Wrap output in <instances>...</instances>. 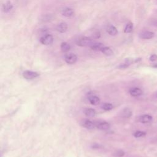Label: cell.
Here are the masks:
<instances>
[{"label": "cell", "instance_id": "6da1fadb", "mask_svg": "<svg viewBox=\"0 0 157 157\" xmlns=\"http://www.w3.org/2000/svg\"><path fill=\"white\" fill-rule=\"evenodd\" d=\"M94 43L93 39L87 37V36H82V37L78 38L76 41L77 45L81 47H90Z\"/></svg>", "mask_w": 157, "mask_h": 157}, {"label": "cell", "instance_id": "7a4b0ae2", "mask_svg": "<svg viewBox=\"0 0 157 157\" xmlns=\"http://www.w3.org/2000/svg\"><path fill=\"white\" fill-rule=\"evenodd\" d=\"M77 60V57L74 53H69L64 56V61L69 64H74Z\"/></svg>", "mask_w": 157, "mask_h": 157}, {"label": "cell", "instance_id": "3957f363", "mask_svg": "<svg viewBox=\"0 0 157 157\" xmlns=\"http://www.w3.org/2000/svg\"><path fill=\"white\" fill-rule=\"evenodd\" d=\"M38 72L32 71H25L22 74L23 77L28 80H32L39 76Z\"/></svg>", "mask_w": 157, "mask_h": 157}, {"label": "cell", "instance_id": "277c9868", "mask_svg": "<svg viewBox=\"0 0 157 157\" xmlns=\"http://www.w3.org/2000/svg\"><path fill=\"white\" fill-rule=\"evenodd\" d=\"M40 42L42 44L49 46L53 43V37L50 34L45 35L43 37H41L40 39Z\"/></svg>", "mask_w": 157, "mask_h": 157}, {"label": "cell", "instance_id": "5b68a950", "mask_svg": "<svg viewBox=\"0 0 157 157\" xmlns=\"http://www.w3.org/2000/svg\"><path fill=\"white\" fill-rule=\"evenodd\" d=\"M155 34L152 32L145 31L142 32L139 34V37L142 39H150L154 37Z\"/></svg>", "mask_w": 157, "mask_h": 157}, {"label": "cell", "instance_id": "8992f818", "mask_svg": "<svg viewBox=\"0 0 157 157\" xmlns=\"http://www.w3.org/2000/svg\"><path fill=\"white\" fill-rule=\"evenodd\" d=\"M101 36V33L98 29H92L88 32V35L87 37L91 38L92 39H99Z\"/></svg>", "mask_w": 157, "mask_h": 157}, {"label": "cell", "instance_id": "52a82bcc", "mask_svg": "<svg viewBox=\"0 0 157 157\" xmlns=\"http://www.w3.org/2000/svg\"><path fill=\"white\" fill-rule=\"evenodd\" d=\"M152 120V117L149 114H144L139 118V121L142 123H147Z\"/></svg>", "mask_w": 157, "mask_h": 157}, {"label": "cell", "instance_id": "ba28073f", "mask_svg": "<svg viewBox=\"0 0 157 157\" xmlns=\"http://www.w3.org/2000/svg\"><path fill=\"white\" fill-rule=\"evenodd\" d=\"M81 125L87 129L92 130L95 128V124L89 120H83L82 121Z\"/></svg>", "mask_w": 157, "mask_h": 157}, {"label": "cell", "instance_id": "9c48e42d", "mask_svg": "<svg viewBox=\"0 0 157 157\" xmlns=\"http://www.w3.org/2000/svg\"><path fill=\"white\" fill-rule=\"evenodd\" d=\"M68 29V25L65 22H62L59 23L57 27V30L61 33H65Z\"/></svg>", "mask_w": 157, "mask_h": 157}, {"label": "cell", "instance_id": "30bf717a", "mask_svg": "<svg viewBox=\"0 0 157 157\" xmlns=\"http://www.w3.org/2000/svg\"><path fill=\"white\" fill-rule=\"evenodd\" d=\"M74 10L69 8H66L63 9L62 11V14L66 17H71L74 15Z\"/></svg>", "mask_w": 157, "mask_h": 157}, {"label": "cell", "instance_id": "8fae6325", "mask_svg": "<svg viewBox=\"0 0 157 157\" xmlns=\"http://www.w3.org/2000/svg\"><path fill=\"white\" fill-rule=\"evenodd\" d=\"M143 93L142 90L139 88H132L130 90V94L134 97L142 95Z\"/></svg>", "mask_w": 157, "mask_h": 157}, {"label": "cell", "instance_id": "7c38bea8", "mask_svg": "<svg viewBox=\"0 0 157 157\" xmlns=\"http://www.w3.org/2000/svg\"><path fill=\"white\" fill-rule=\"evenodd\" d=\"M96 127L101 130H107L110 128V124L106 122H101L96 124Z\"/></svg>", "mask_w": 157, "mask_h": 157}, {"label": "cell", "instance_id": "4fadbf2b", "mask_svg": "<svg viewBox=\"0 0 157 157\" xmlns=\"http://www.w3.org/2000/svg\"><path fill=\"white\" fill-rule=\"evenodd\" d=\"M13 9V4L10 1H8L3 5V11L4 13H8Z\"/></svg>", "mask_w": 157, "mask_h": 157}, {"label": "cell", "instance_id": "5bb4252c", "mask_svg": "<svg viewBox=\"0 0 157 157\" xmlns=\"http://www.w3.org/2000/svg\"><path fill=\"white\" fill-rule=\"evenodd\" d=\"M105 47V46L102 44L101 43H95L90 46V47L91 48V49L93 50H95V51H101L102 50V49H103V48Z\"/></svg>", "mask_w": 157, "mask_h": 157}, {"label": "cell", "instance_id": "9a60e30c", "mask_svg": "<svg viewBox=\"0 0 157 157\" xmlns=\"http://www.w3.org/2000/svg\"><path fill=\"white\" fill-rule=\"evenodd\" d=\"M88 100L90 103H91L92 105H97L100 103V98H98V96H96L95 95H92L89 96Z\"/></svg>", "mask_w": 157, "mask_h": 157}, {"label": "cell", "instance_id": "2e32d148", "mask_svg": "<svg viewBox=\"0 0 157 157\" xmlns=\"http://www.w3.org/2000/svg\"><path fill=\"white\" fill-rule=\"evenodd\" d=\"M83 112L84 114H85L86 116L89 117H93L95 116V114H96L95 111L93 109H92V108L86 109L84 110Z\"/></svg>", "mask_w": 157, "mask_h": 157}, {"label": "cell", "instance_id": "e0dca14e", "mask_svg": "<svg viewBox=\"0 0 157 157\" xmlns=\"http://www.w3.org/2000/svg\"><path fill=\"white\" fill-rule=\"evenodd\" d=\"M107 33L111 36H116L118 33L117 29L113 25H111L108 27L107 29Z\"/></svg>", "mask_w": 157, "mask_h": 157}, {"label": "cell", "instance_id": "ac0fdd59", "mask_svg": "<svg viewBox=\"0 0 157 157\" xmlns=\"http://www.w3.org/2000/svg\"><path fill=\"white\" fill-rule=\"evenodd\" d=\"M101 52L103 54H104V55L106 56H111L113 55L112 50L111 49L110 47H108L106 46H105L103 49H102Z\"/></svg>", "mask_w": 157, "mask_h": 157}, {"label": "cell", "instance_id": "d6986e66", "mask_svg": "<svg viewBox=\"0 0 157 157\" xmlns=\"http://www.w3.org/2000/svg\"><path fill=\"white\" fill-rule=\"evenodd\" d=\"M60 48H61V50L62 52H68L71 49V46L68 43H66V42H63V43L61 44Z\"/></svg>", "mask_w": 157, "mask_h": 157}, {"label": "cell", "instance_id": "ffe728a7", "mask_svg": "<svg viewBox=\"0 0 157 157\" xmlns=\"http://www.w3.org/2000/svg\"><path fill=\"white\" fill-rule=\"evenodd\" d=\"M132 29H133V24L131 22H129L128 23L126 24L124 29V32L125 33H130L132 32Z\"/></svg>", "mask_w": 157, "mask_h": 157}, {"label": "cell", "instance_id": "44dd1931", "mask_svg": "<svg viewBox=\"0 0 157 157\" xmlns=\"http://www.w3.org/2000/svg\"><path fill=\"white\" fill-rule=\"evenodd\" d=\"M132 115V112L129 109H125L123 111L122 116L125 117H130Z\"/></svg>", "mask_w": 157, "mask_h": 157}, {"label": "cell", "instance_id": "7402d4cb", "mask_svg": "<svg viewBox=\"0 0 157 157\" xmlns=\"http://www.w3.org/2000/svg\"><path fill=\"white\" fill-rule=\"evenodd\" d=\"M102 108L105 111H110L113 108V106L110 103H104L102 104Z\"/></svg>", "mask_w": 157, "mask_h": 157}, {"label": "cell", "instance_id": "603a6c76", "mask_svg": "<svg viewBox=\"0 0 157 157\" xmlns=\"http://www.w3.org/2000/svg\"><path fill=\"white\" fill-rule=\"evenodd\" d=\"M146 133L145 132L143 131H137L136 132H135L134 133V136L135 137H144L146 136Z\"/></svg>", "mask_w": 157, "mask_h": 157}, {"label": "cell", "instance_id": "cb8c5ba5", "mask_svg": "<svg viewBox=\"0 0 157 157\" xmlns=\"http://www.w3.org/2000/svg\"><path fill=\"white\" fill-rule=\"evenodd\" d=\"M125 154L124 152H123L122 150H117L116 151V152H115L114 153V156H123Z\"/></svg>", "mask_w": 157, "mask_h": 157}, {"label": "cell", "instance_id": "d4e9b609", "mask_svg": "<svg viewBox=\"0 0 157 157\" xmlns=\"http://www.w3.org/2000/svg\"><path fill=\"white\" fill-rule=\"evenodd\" d=\"M156 60H157V55L156 54H153V55H151L150 57V60L151 62H155Z\"/></svg>", "mask_w": 157, "mask_h": 157}, {"label": "cell", "instance_id": "484cf974", "mask_svg": "<svg viewBox=\"0 0 157 157\" xmlns=\"http://www.w3.org/2000/svg\"><path fill=\"white\" fill-rule=\"evenodd\" d=\"M152 24H153V25L157 27V20H155V21H153V23H152Z\"/></svg>", "mask_w": 157, "mask_h": 157}, {"label": "cell", "instance_id": "4316f807", "mask_svg": "<svg viewBox=\"0 0 157 157\" xmlns=\"http://www.w3.org/2000/svg\"><path fill=\"white\" fill-rule=\"evenodd\" d=\"M155 95H156V98H157V92H156V94H155Z\"/></svg>", "mask_w": 157, "mask_h": 157}]
</instances>
